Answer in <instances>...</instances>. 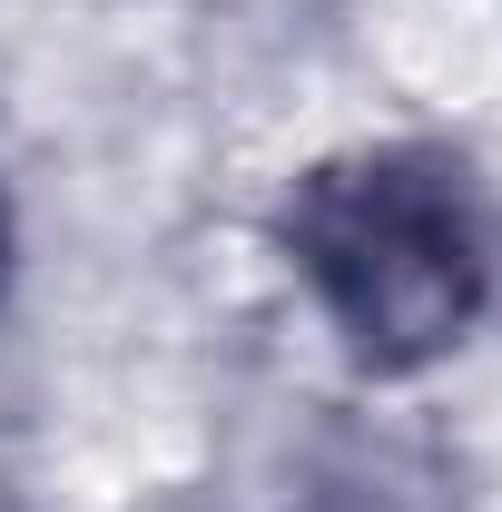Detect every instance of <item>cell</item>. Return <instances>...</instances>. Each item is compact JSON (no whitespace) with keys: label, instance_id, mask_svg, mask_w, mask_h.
I'll return each instance as SVG.
<instances>
[{"label":"cell","instance_id":"6da1fadb","mask_svg":"<svg viewBox=\"0 0 502 512\" xmlns=\"http://www.w3.org/2000/svg\"><path fill=\"white\" fill-rule=\"evenodd\" d=\"M276 256L345 365L375 384L434 375L473 345L502 276L493 197L443 138H345L315 148L276 197Z\"/></svg>","mask_w":502,"mask_h":512},{"label":"cell","instance_id":"7a4b0ae2","mask_svg":"<svg viewBox=\"0 0 502 512\" xmlns=\"http://www.w3.org/2000/svg\"><path fill=\"white\" fill-rule=\"evenodd\" d=\"M0 276H10V207H0Z\"/></svg>","mask_w":502,"mask_h":512}]
</instances>
